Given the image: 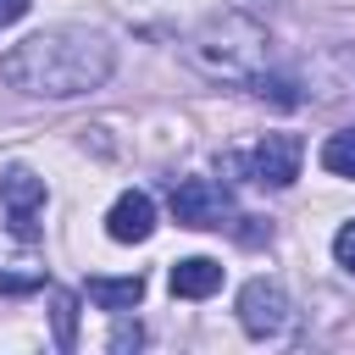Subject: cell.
<instances>
[{
  "mask_svg": "<svg viewBox=\"0 0 355 355\" xmlns=\"http://www.w3.org/2000/svg\"><path fill=\"white\" fill-rule=\"evenodd\" d=\"M239 322H244L250 338H277L288 327V294L272 277H250L239 288Z\"/></svg>",
  "mask_w": 355,
  "mask_h": 355,
  "instance_id": "6",
  "label": "cell"
},
{
  "mask_svg": "<svg viewBox=\"0 0 355 355\" xmlns=\"http://www.w3.org/2000/svg\"><path fill=\"white\" fill-rule=\"evenodd\" d=\"M322 166L333 178H355V128H344V133H333L322 144Z\"/></svg>",
  "mask_w": 355,
  "mask_h": 355,
  "instance_id": "12",
  "label": "cell"
},
{
  "mask_svg": "<svg viewBox=\"0 0 355 355\" xmlns=\"http://www.w3.org/2000/svg\"><path fill=\"white\" fill-rule=\"evenodd\" d=\"M333 261H338L344 272H355V222H344V227L333 233Z\"/></svg>",
  "mask_w": 355,
  "mask_h": 355,
  "instance_id": "13",
  "label": "cell"
},
{
  "mask_svg": "<svg viewBox=\"0 0 355 355\" xmlns=\"http://www.w3.org/2000/svg\"><path fill=\"white\" fill-rule=\"evenodd\" d=\"M250 94H255V100H266V105H277V111H294V105L305 100V94H300V83H294L288 72H266V67L250 78Z\"/></svg>",
  "mask_w": 355,
  "mask_h": 355,
  "instance_id": "10",
  "label": "cell"
},
{
  "mask_svg": "<svg viewBox=\"0 0 355 355\" xmlns=\"http://www.w3.org/2000/svg\"><path fill=\"white\" fill-rule=\"evenodd\" d=\"M139 344H144V327H139V322H133V327L122 322V327L111 333V349H139Z\"/></svg>",
  "mask_w": 355,
  "mask_h": 355,
  "instance_id": "14",
  "label": "cell"
},
{
  "mask_svg": "<svg viewBox=\"0 0 355 355\" xmlns=\"http://www.w3.org/2000/svg\"><path fill=\"white\" fill-rule=\"evenodd\" d=\"M28 6H33V0H0V28L22 22V17H28Z\"/></svg>",
  "mask_w": 355,
  "mask_h": 355,
  "instance_id": "15",
  "label": "cell"
},
{
  "mask_svg": "<svg viewBox=\"0 0 355 355\" xmlns=\"http://www.w3.org/2000/svg\"><path fill=\"white\" fill-rule=\"evenodd\" d=\"M105 233H111L116 244H144V239L155 233V200L139 194V189L116 194V205L105 211Z\"/></svg>",
  "mask_w": 355,
  "mask_h": 355,
  "instance_id": "7",
  "label": "cell"
},
{
  "mask_svg": "<svg viewBox=\"0 0 355 355\" xmlns=\"http://www.w3.org/2000/svg\"><path fill=\"white\" fill-rule=\"evenodd\" d=\"M116 72V44L94 28H44L0 55V78L39 100H72Z\"/></svg>",
  "mask_w": 355,
  "mask_h": 355,
  "instance_id": "1",
  "label": "cell"
},
{
  "mask_svg": "<svg viewBox=\"0 0 355 355\" xmlns=\"http://www.w3.org/2000/svg\"><path fill=\"white\" fill-rule=\"evenodd\" d=\"M216 288H222V261L189 255V261L172 266V294H178V300H205V294H216Z\"/></svg>",
  "mask_w": 355,
  "mask_h": 355,
  "instance_id": "8",
  "label": "cell"
},
{
  "mask_svg": "<svg viewBox=\"0 0 355 355\" xmlns=\"http://www.w3.org/2000/svg\"><path fill=\"white\" fill-rule=\"evenodd\" d=\"M266 44L272 39L250 11H211L183 39V61L211 83H250L266 67Z\"/></svg>",
  "mask_w": 355,
  "mask_h": 355,
  "instance_id": "2",
  "label": "cell"
},
{
  "mask_svg": "<svg viewBox=\"0 0 355 355\" xmlns=\"http://www.w3.org/2000/svg\"><path fill=\"white\" fill-rule=\"evenodd\" d=\"M50 311H55V344L72 349V344H78V294L50 288Z\"/></svg>",
  "mask_w": 355,
  "mask_h": 355,
  "instance_id": "11",
  "label": "cell"
},
{
  "mask_svg": "<svg viewBox=\"0 0 355 355\" xmlns=\"http://www.w3.org/2000/svg\"><path fill=\"white\" fill-rule=\"evenodd\" d=\"M166 205H172L178 227H227V216H233V194L216 178H183V183H172Z\"/></svg>",
  "mask_w": 355,
  "mask_h": 355,
  "instance_id": "5",
  "label": "cell"
},
{
  "mask_svg": "<svg viewBox=\"0 0 355 355\" xmlns=\"http://www.w3.org/2000/svg\"><path fill=\"white\" fill-rule=\"evenodd\" d=\"M0 222L11 239H39L44 222V178H33L28 166H6L0 172Z\"/></svg>",
  "mask_w": 355,
  "mask_h": 355,
  "instance_id": "3",
  "label": "cell"
},
{
  "mask_svg": "<svg viewBox=\"0 0 355 355\" xmlns=\"http://www.w3.org/2000/svg\"><path fill=\"white\" fill-rule=\"evenodd\" d=\"M83 294H89L100 311H116V316H122V311H133V305L144 300V277H139V272H128V277H89Z\"/></svg>",
  "mask_w": 355,
  "mask_h": 355,
  "instance_id": "9",
  "label": "cell"
},
{
  "mask_svg": "<svg viewBox=\"0 0 355 355\" xmlns=\"http://www.w3.org/2000/svg\"><path fill=\"white\" fill-rule=\"evenodd\" d=\"M300 155H305V144H300L294 133H266L250 155H227L222 166H227V172H250V178L266 183V189H288V183L300 178Z\"/></svg>",
  "mask_w": 355,
  "mask_h": 355,
  "instance_id": "4",
  "label": "cell"
}]
</instances>
